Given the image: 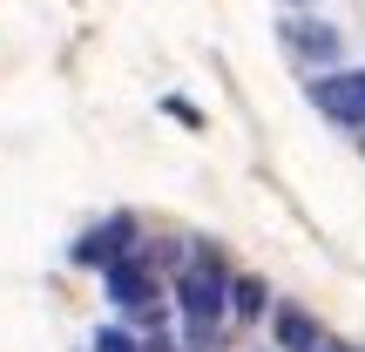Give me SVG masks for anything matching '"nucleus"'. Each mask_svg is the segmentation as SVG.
<instances>
[{
	"label": "nucleus",
	"mask_w": 365,
	"mask_h": 352,
	"mask_svg": "<svg viewBox=\"0 0 365 352\" xmlns=\"http://www.w3.org/2000/svg\"><path fill=\"white\" fill-rule=\"evenodd\" d=\"M223 285H230V271H223L217 251H190V264H182L176 285H170L182 326H223Z\"/></svg>",
	"instance_id": "f257e3e1"
},
{
	"label": "nucleus",
	"mask_w": 365,
	"mask_h": 352,
	"mask_svg": "<svg viewBox=\"0 0 365 352\" xmlns=\"http://www.w3.org/2000/svg\"><path fill=\"white\" fill-rule=\"evenodd\" d=\"M304 102L339 129H365V68H318L304 81Z\"/></svg>",
	"instance_id": "f03ea898"
},
{
	"label": "nucleus",
	"mask_w": 365,
	"mask_h": 352,
	"mask_svg": "<svg viewBox=\"0 0 365 352\" xmlns=\"http://www.w3.org/2000/svg\"><path fill=\"white\" fill-rule=\"evenodd\" d=\"M277 41H284V54H291V61H304L312 75H318V68H339V54H345L339 27H331V21H312V14H284V21H277Z\"/></svg>",
	"instance_id": "7ed1b4c3"
},
{
	"label": "nucleus",
	"mask_w": 365,
	"mask_h": 352,
	"mask_svg": "<svg viewBox=\"0 0 365 352\" xmlns=\"http://www.w3.org/2000/svg\"><path fill=\"white\" fill-rule=\"evenodd\" d=\"M102 291L122 305V312H135V318H156V305H163V285H156V271H149V258H115L102 271Z\"/></svg>",
	"instance_id": "20e7f679"
},
{
	"label": "nucleus",
	"mask_w": 365,
	"mask_h": 352,
	"mask_svg": "<svg viewBox=\"0 0 365 352\" xmlns=\"http://www.w3.org/2000/svg\"><path fill=\"white\" fill-rule=\"evenodd\" d=\"M129 244H135V217H108L102 231H88L75 244V264H88V271H108L115 258H129Z\"/></svg>",
	"instance_id": "39448f33"
},
{
	"label": "nucleus",
	"mask_w": 365,
	"mask_h": 352,
	"mask_svg": "<svg viewBox=\"0 0 365 352\" xmlns=\"http://www.w3.org/2000/svg\"><path fill=\"white\" fill-rule=\"evenodd\" d=\"M318 339H325V326L304 305H271V346L277 352H312Z\"/></svg>",
	"instance_id": "423d86ee"
},
{
	"label": "nucleus",
	"mask_w": 365,
	"mask_h": 352,
	"mask_svg": "<svg viewBox=\"0 0 365 352\" xmlns=\"http://www.w3.org/2000/svg\"><path fill=\"white\" fill-rule=\"evenodd\" d=\"M264 305H271L264 278H230V285H223V318H237V326H257Z\"/></svg>",
	"instance_id": "0eeeda50"
},
{
	"label": "nucleus",
	"mask_w": 365,
	"mask_h": 352,
	"mask_svg": "<svg viewBox=\"0 0 365 352\" xmlns=\"http://www.w3.org/2000/svg\"><path fill=\"white\" fill-rule=\"evenodd\" d=\"M182 352H223V326H182Z\"/></svg>",
	"instance_id": "6e6552de"
},
{
	"label": "nucleus",
	"mask_w": 365,
	"mask_h": 352,
	"mask_svg": "<svg viewBox=\"0 0 365 352\" xmlns=\"http://www.w3.org/2000/svg\"><path fill=\"white\" fill-rule=\"evenodd\" d=\"M88 352H135V339H129L122 326H102V332H95V346H88Z\"/></svg>",
	"instance_id": "1a4fd4ad"
},
{
	"label": "nucleus",
	"mask_w": 365,
	"mask_h": 352,
	"mask_svg": "<svg viewBox=\"0 0 365 352\" xmlns=\"http://www.w3.org/2000/svg\"><path fill=\"white\" fill-rule=\"evenodd\" d=\"M135 352H176L170 332H149V339H135Z\"/></svg>",
	"instance_id": "9d476101"
},
{
	"label": "nucleus",
	"mask_w": 365,
	"mask_h": 352,
	"mask_svg": "<svg viewBox=\"0 0 365 352\" xmlns=\"http://www.w3.org/2000/svg\"><path fill=\"white\" fill-rule=\"evenodd\" d=\"M312 352H359V346H339V339H318Z\"/></svg>",
	"instance_id": "9b49d317"
},
{
	"label": "nucleus",
	"mask_w": 365,
	"mask_h": 352,
	"mask_svg": "<svg viewBox=\"0 0 365 352\" xmlns=\"http://www.w3.org/2000/svg\"><path fill=\"white\" fill-rule=\"evenodd\" d=\"M359 149H365V129H359Z\"/></svg>",
	"instance_id": "f8f14e48"
},
{
	"label": "nucleus",
	"mask_w": 365,
	"mask_h": 352,
	"mask_svg": "<svg viewBox=\"0 0 365 352\" xmlns=\"http://www.w3.org/2000/svg\"><path fill=\"white\" fill-rule=\"evenodd\" d=\"M291 7H298V0H291Z\"/></svg>",
	"instance_id": "ddd939ff"
}]
</instances>
